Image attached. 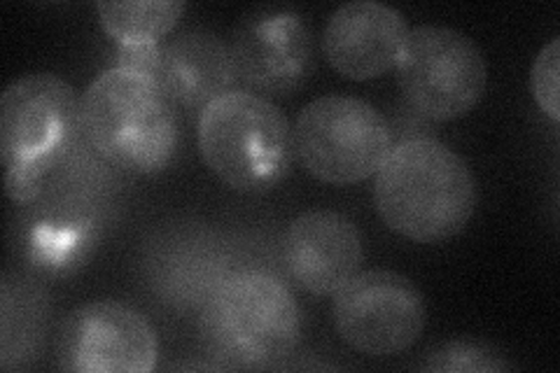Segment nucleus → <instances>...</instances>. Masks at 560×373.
<instances>
[{
    "label": "nucleus",
    "instance_id": "nucleus-8",
    "mask_svg": "<svg viewBox=\"0 0 560 373\" xmlns=\"http://www.w3.org/2000/svg\"><path fill=\"white\" fill-rule=\"evenodd\" d=\"M335 327L343 343L370 358L409 350L425 329V301L395 271H362L335 294Z\"/></svg>",
    "mask_w": 560,
    "mask_h": 373
},
{
    "label": "nucleus",
    "instance_id": "nucleus-2",
    "mask_svg": "<svg viewBox=\"0 0 560 373\" xmlns=\"http://www.w3.org/2000/svg\"><path fill=\"white\" fill-rule=\"evenodd\" d=\"M80 110L86 143L119 168L152 175L178 152L175 103L160 80L138 70H105L80 96Z\"/></svg>",
    "mask_w": 560,
    "mask_h": 373
},
{
    "label": "nucleus",
    "instance_id": "nucleus-15",
    "mask_svg": "<svg viewBox=\"0 0 560 373\" xmlns=\"http://www.w3.org/2000/svg\"><path fill=\"white\" fill-rule=\"evenodd\" d=\"M430 371H504L512 364L483 346L451 341L436 348L423 364Z\"/></svg>",
    "mask_w": 560,
    "mask_h": 373
},
{
    "label": "nucleus",
    "instance_id": "nucleus-14",
    "mask_svg": "<svg viewBox=\"0 0 560 373\" xmlns=\"http://www.w3.org/2000/svg\"><path fill=\"white\" fill-rule=\"evenodd\" d=\"M103 31L117 45H160L185 12L178 0H143V3H98Z\"/></svg>",
    "mask_w": 560,
    "mask_h": 373
},
{
    "label": "nucleus",
    "instance_id": "nucleus-5",
    "mask_svg": "<svg viewBox=\"0 0 560 373\" xmlns=\"http://www.w3.org/2000/svg\"><path fill=\"white\" fill-rule=\"evenodd\" d=\"M199 150L206 166L243 194L278 187L296 156L285 113L248 89H232L201 113Z\"/></svg>",
    "mask_w": 560,
    "mask_h": 373
},
{
    "label": "nucleus",
    "instance_id": "nucleus-10",
    "mask_svg": "<svg viewBox=\"0 0 560 373\" xmlns=\"http://www.w3.org/2000/svg\"><path fill=\"white\" fill-rule=\"evenodd\" d=\"M236 80L259 96H288L313 73V35L296 12H255L232 40Z\"/></svg>",
    "mask_w": 560,
    "mask_h": 373
},
{
    "label": "nucleus",
    "instance_id": "nucleus-12",
    "mask_svg": "<svg viewBox=\"0 0 560 373\" xmlns=\"http://www.w3.org/2000/svg\"><path fill=\"white\" fill-rule=\"evenodd\" d=\"M283 253L292 280L318 296H335L360 273L364 259L360 229L335 210H308L296 218Z\"/></svg>",
    "mask_w": 560,
    "mask_h": 373
},
{
    "label": "nucleus",
    "instance_id": "nucleus-4",
    "mask_svg": "<svg viewBox=\"0 0 560 373\" xmlns=\"http://www.w3.org/2000/svg\"><path fill=\"white\" fill-rule=\"evenodd\" d=\"M201 343L222 369H269L288 360L302 336V315L283 280L238 271L208 296Z\"/></svg>",
    "mask_w": 560,
    "mask_h": 373
},
{
    "label": "nucleus",
    "instance_id": "nucleus-9",
    "mask_svg": "<svg viewBox=\"0 0 560 373\" xmlns=\"http://www.w3.org/2000/svg\"><path fill=\"white\" fill-rule=\"evenodd\" d=\"M61 366L78 373H150L160 341L148 319L119 301H94L66 317Z\"/></svg>",
    "mask_w": 560,
    "mask_h": 373
},
{
    "label": "nucleus",
    "instance_id": "nucleus-3",
    "mask_svg": "<svg viewBox=\"0 0 560 373\" xmlns=\"http://www.w3.org/2000/svg\"><path fill=\"white\" fill-rule=\"evenodd\" d=\"M82 110L75 89L51 73L14 80L0 98V159L5 191L16 203L38 199L47 175L80 145Z\"/></svg>",
    "mask_w": 560,
    "mask_h": 373
},
{
    "label": "nucleus",
    "instance_id": "nucleus-7",
    "mask_svg": "<svg viewBox=\"0 0 560 373\" xmlns=\"http://www.w3.org/2000/svg\"><path fill=\"white\" fill-rule=\"evenodd\" d=\"M395 70L407 103L434 121L465 117L488 86L483 51L469 35L448 26L409 28Z\"/></svg>",
    "mask_w": 560,
    "mask_h": 373
},
{
    "label": "nucleus",
    "instance_id": "nucleus-1",
    "mask_svg": "<svg viewBox=\"0 0 560 373\" xmlns=\"http://www.w3.org/2000/svg\"><path fill=\"white\" fill-rule=\"evenodd\" d=\"M374 203L395 234L442 243L475 218L479 187L458 152L434 138H411L393 148L378 168Z\"/></svg>",
    "mask_w": 560,
    "mask_h": 373
},
{
    "label": "nucleus",
    "instance_id": "nucleus-17",
    "mask_svg": "<svg viewBox=\"0 0 560 373\" xmlns=\"http://www.w3.org/2000/svg\"><path fill=\"white\" fill-rule=\"evenodd\" d=\"M117 68L138 70V73L160 80L162 47L160 45H119Z\"/></svg>",
    "mask_w": 560,
    "mask_h": 373
},
{
    "label": "nucleus",
    "instance_id": "nucleus-16",
    "mask_svg": "<svg viewBox=\"0 0 560 373\" xmlns=\"http://www.w3.org/2000/svg\"><path fill=\"white\" fill-rule=\"evenodd\" d=\"M533 96L541 113H547L551 121H560V38H553L539 51L533 73H530Z\"/></svg>",
    "mask_w": 560,
    "mask_h": 373
},
{
    "label": "nucleus",
    "instance_id": "nucleus-11",
    "mask_svg": "<svg viewBox=\"0 0 560 373\" xmlns=\"http://www.w3.org/2000/svg\"><path fill=\"white\" fill-rule=\"evenodd\" d=\"M407 35L409 24L395 8L376 0H350L329 16L323 55L348 80H374L397 66Z\"/></svg>",
    "mask_w": 560,
    "mask_h": 373
},
{
    "label": "nucleus",
    "instance_id": "nucleus-6",
    "mask_svg": "<svg viewBox=\"0 0 560 373\" xmlns=\"http://www.w3.org/2000/svg\"><path fill=\"white\" fill-rule=\"evenodd\" d=\"M393 152V129L372 103L327 94L311 101L294 124V154L315 180L355 185L378 173Z\"/></svg>",
    "mask_w": 560,
    "mask_h": 373
},
{
    "label": "nucleus",
    "instance_id": "nucleus-13",
    "mask_svg": "<svg viewBox=\"0 0 560 373\" xmlns=\"http://www.w3.org/2000/svg\"><path fill=\"white\" fill-rule=\"evenodd\" d=\"M160 82L175 105L203 113L215 98L232 92L236 82L232 49L215 33H183L162 47Z\"/></svg>",
    "mask_w": 560,
    "mask_h": 373
}]
</instances>
